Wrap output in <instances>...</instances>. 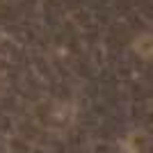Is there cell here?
Returning <instances> with one entry per match:
<instances>
[{"label":"cell","instance_id":"cell-1","mask_svg":"<svg viewBox=\"0 0 153 153\" xmlns=\"http://www.w3.org/2000/svg\"><path fill=\"white\" fill-rule=\"evenodd\" d=\"M133 48H135V53H140L142 57L146 59L151 55V34H142L140 39H135Z\"/></svg>","mask_w":153,"mask_h":153},{"label":"cell","instance_id":"cell-2","mask_svg":"<svg viewBox=\"0 0 153 153\" xmlns=\"http://www.w3.org/2000/svg\"><path fill=\"white\" fill-rule=\"evenodd\" d=\"M2 91H5V78L0 76V94H2Z\"/></svg>","mask_w":153,"mask_h":153}]
</instances>
